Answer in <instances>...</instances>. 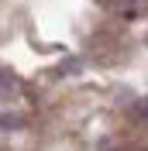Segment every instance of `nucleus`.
<instances>
[{
  "mask_svg": "<svg viewBox=\"0 0 148 151\" xmlns=\"http://www.w3.org/2000/svg\"><path fill=\"white\" fill-rule=\"evenodd\" d=\"M96 4L117 17H145L148 14V0H96Z\"/></svg>",
  "mask_w": 148,
  "mask_h": 151,
  "instance_id": "obj_1",
  "label": "nucleus"
}]
</instances>
